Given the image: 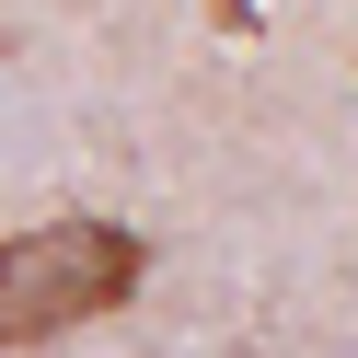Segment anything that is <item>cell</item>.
Segmentation results:
<instances>
[{"label": "cell", "mask_w": 358, "mask_h": 358, "mask_svg": "<svg viewBox=\"0 0 358 358\" xmlns=\"http://www.w3.org/2000/svg\"><path fill=\"white\" fill-rule=\"evenodd\" d=\"M139 289V231L116 220H47V231H12L0 243V347L58 324H93Z\"/></svg>", "instance_id": "6da1fadb"}]
</instances>
